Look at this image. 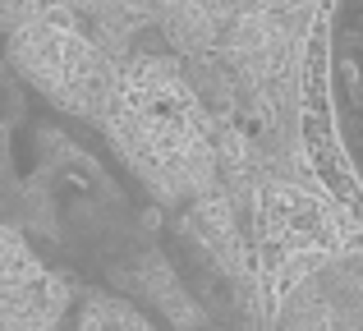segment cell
Masks as SVG:
<instances>
[{
	"mask_svg": "<svg viewBox=\"0 0 363 331\" xmlns=\"http://www.w3.org/2000/svg\"><path fill=\"white\" fill-rule=\"evenodd\" d=\"M327 106L340 166L363 198V0H331L327 9Z\"/></svg>",
	"mask_w": 363,
	"mask_h": 331,
	"instance_id": "1",
	"label": "cell"
}]
</instances>
